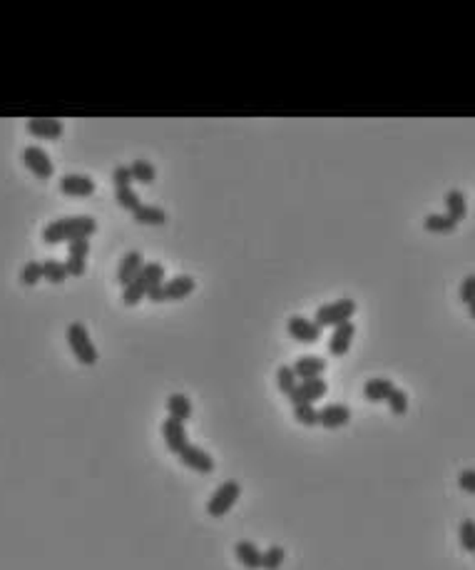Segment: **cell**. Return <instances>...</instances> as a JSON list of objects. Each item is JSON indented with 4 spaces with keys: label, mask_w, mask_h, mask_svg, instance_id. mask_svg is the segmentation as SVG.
Masks as SVG:
<instances>
[{
    "label": "cell",
    "mask_w": 475,
    "mask_h": 570,
    "mask_svg": "<svg viewBox=\"0 0 475 570\" xmlns=\"http://www.w3.org/2000/svg\"><path fill=\"white\" fill-rule=\"evenodd\" d=\"M97 230V222L90 214H75V217H62L50 222L43 230V242L45 244H60V242H73L75 237H90Z\"/></svg>",
    "instance_id": "6da1fadb"
},
{
    "label": "cell",
    "mask_w": 475,
    "mask_h": 570,
    "mask_svg": "<svg viewBox=\"0 0 475 570\" xmlns=\"http://www.w3.org/2000/svg\"><path fill=\"white\" fill-rule=\"evenodd\" d=\"M162 279H165V267L157 264V261H149V264H145V267L140 269V274H137L135 279L124 286L122 302L127 304V306H135V304H140V299L147 297L149 291L157 289V286L162 284Z\"/></svg>",
    "instance_id": "7a4b0ae2"
},
{
    "label": "cell",
    "mask_w": 475,
    "mask_h": 570,
    "mask_svg": "<svg viewBox=\"0 0 475 570\" xmlns=\"http://www.w3.org/2000/svg\"><path fill=\"white\" fill-rule=\"evenodd\" d=\"M68 344H70V349H73L75 359L80 361V364H85V366L97 364V349H95L93 339H90V334H87L85 324H80V322L70 324L68 327Z\"/></svg>",
    "instance_id": "3957f363"
},
{
    "label": "cell",
    "mask_w": 475,
    "mask_h": 570,
    "mask_svg": "<svg viewBox=\"0 0 475 570\" xmlns=\"http://www.w3.org/2000/svg\"><path fill=\"white\" fill-rule=\"evenodd\" d=\"M192 291H194V279H192L189 274H177V277H172V279L162 282L157 289H152L147 294L152 302H179V299L189 297Z\"/></svg>",
    "instance_id": "277c9868"
},
{
    "label": "cell",
    "mask_w": 475,
    "mask_h": 570,
    "mask_svg": "<svg viewBox=\"0 0 475 570\" xmlns=\"http://www.w3.org/2000/svg\"><path fill=\"white\" fill-rule=\"evenodd\" d=\"M356 314V302L353 299H339V302L326 304V306H319L316 309V327H339V324H346L351 316Z\"/></svg>",
    "instance_id": "5b68a950"
},
{
    "label": "cell",
    "mask_w": 475,
    "mask_h": 570,
    "mask_svg": "<svg viewBox=\"0 0 475 570\" xmlns=\"http://www.w3.org/2000/svg\"><path fill=\"white\" fill-rule=\"evenodd\" d=\"M239 496H241V486L236 484V481H227V484H222L212 493L209 503H207V513H209L212 518H222V515H227L229 511L234 508V503L239 501Z\"/></svg>",
    "instance_id": "8992f818"
},
{
    "label": "cell",
    "mask_w": 475,
    "mask_h": 570,
    "mask_svg": "<svg viewBox=\"0 0 475 570\" xmlns=\"http://www.w3.org/2000/svg\"><path fill=\"white\" fill-rule=\"evenodd\" d=\"M23 162L25 167L30 169L35 177H40V180H50L53 172H55V165H53L50 155L43 147H37V145H30V147L23 149Z\"/></svg>",
    "instance_id": "52a82bcc"
},
{
    "label": "cell",
    "mask_w": 475,
    "mask_h": 570,
    "mask_svg": "<svg viewBox=\"0 0 475 570\" xmlns=\"http://www.w3.org/2000/svg\"><path fill=\"white\" fill-rule=\"evenodd\" d=\"M326 381L324 378H306V381H301V384L297 386V389L289 394V401L294 403V406H301V403H314L316 398L326 396Z\"/></svg>",
    "instance_id": "ba28073f"
},
{
    "label": "cell",
    "mask_w": 475,
    "mask_h": 570,
    "mask_svg": "<svg viewBox=\"0 0 475 570\" xmlns=\"http://www.w3.org/2000/svg\"><path fill=\"white\" fill-rule=\"evenodd\" d=\"M60 192L73 197H90L95 192V180L80 172H68L60 177Z\"/></svg>",
    "instance_id": "9c48e42d"
},
{
    "label": "cell",
    "mask_w": 475,
    "mask_h": 570,
    "mask_svg": "<svg viewBox=\"0 0 475 570\" xmlns=\"http://www.w3.org/2000/svg\"><path fill=\"white\" fill-rule=\"evenodd\" d=\"M162 436H165V443L167 448L172 453H182L187 446H189V439H187V428L182 421H177V419H167L165 423H162Z\"/></svg>",
    "instance_id": "30bf717a"
},
{
    "label": "cell",
    "mask_w": 475,
    "mask_h": 570,
    "mask_svg": "<svg viewBox=\"0 0 475 570\" xmlns=\"http://www.w3.org/2000/svg\"><path fill=\"white\" fill-rule=\"evenodd\" d=\"M179 461H182L187 468H192V471H199V473L214 471V459H212L207 451H202L199 446H192V443L179 453Z\"/></svg>",
    "instance_id": "8fae6325"
},
{
    "label": "cell",
    "mask_w": 475,
    "mask_h": 570,
    "mask_svg": "<svg viewBox=\"0 0 475 570\" xmlns=\"http://www.w3.org/2000/svg\"><path fill=\"white\" fill-rule=\"evenodd\" d=\"M289 334L301 344H314V341L321 339V327H316V322H309L304 316H291Z\"/></svg>",
    "instance_id": "7c38bea8"
},
{
    "label": "cell",
    "mask_w": 475,
    "mask_h": 570,
    "mask_svg": "<svg viewBox=\"0 0 475 570\" xmlns=\"http://www.w3.org/2000/svg\"><path fill=\"white\" fill-rule=\"evenodd\" d=\"M353 334H356V327H353L351 322L339 324V327L333 329L331 339H328V351H331V356H344V353L351 349Z\"/></svg>",
    "instance_id": "4fadbf2b"
},
{
    "label": "cell",
    "mask_w": 475,
    "mask_h": 570,
    "mask_svg": "<svg viewBox=\"0 0 475 570\" xmlns=\"http://www.w3.org/2000/svg\"><path fill=\"white\" fill-rule=\"evenodd\" d=\"M351 421V411L344 403H328L319 411V423L324 428H339Z\"/></svg>",
    "instance_id": "5bb4252c"
},
{
    "label": "cell",
    "mask_w": 475,
    "mask_h": 570,
    "mask_svg": "<svg viewBox=\"0 0 475 570\" xmlns=\"http://www.w3.org/2000/svg\"><path fill=\"white\" fill-rule=\"evenodd\" d=\"M145 267V257L142 252H137V249H132V252H127V255L120 259V269H118V282L120 284H130L132 279H135L137 274H140V269Z\"/></svg>",
    "instance_id": "9a60e30c"
},
{
    "label": "cell",
    "mask_w": 475,
    "mask_h": 570,
    "mask_svg": "<svg viewBox=\"0 0 475 570\" xmlns=\"http://www.w3.org/2000/svg\"><path fill=\"white\" fill-rule=\"evenodd\" d=\"M25 127H28L30 135L45 137V140H55V137H60L62 130H65V125L55 118H32V120H28Z\"/></svg>",
    "instance_id": "2e32d148"
},
{
    "label": "cell",
    "mask_w": 475,
    "mask_h": 570,
    "mask_svg": "<svg viewBox=\"0 0 475 570\" xmlns=\"http://www.w3.org/2000/svg\"><path fill=\"white\" fill-rule=\"evenodd\" d=\"M326 369V361L321 359V356H301V359L294 364V374H297V378H319L321 371Z\"/></svg>",
    "instance_id": "e0dca14e"
},
{
    "label": "cell",
    "mask_w": 475,
    "mask_h": 570,
    "mask_svg": "<svg viewBox=\"0 0 475 570\" xmlns=\"http://www.w3.org/2000/svg\"><path fill=\"white\" fill-rule=\"evenodd\" d=\"M234 553H236V558H239V563L244 565V568H249V570H259L261 568V551L254 546L252 540H239V543L234 546Z\"/></svg>",
    "instance_id": "ac0fdd59"
},
{
    "label": "cell",
    "mask_w": 475,
    "mask_h": 570,
    "mask_svg": "<svg viewBox=\"0 0 475 570\" xmlns=\"http://www.w3.org/2000/svg\"><path fill=\"white\" fill-rule=\"evenodd\" d=\"M393 381L391 378H369L364 386V396L369 398V401H389L391 391H393Z\"/></svg>",
    "instance_id": "d6986e66"
},
{
    "label": "cell",
    "mask_w": 475,
    "mask_h": 570,
    "mask_svg": "<svg viewBox=\"0 0 475 570\" xmlns=\"http://www.w3.org/2000/svg\"><path fill=\"white\" fill-rule=\"evenodd\" d=\"M167 411H169V419H177V421L185 423L192 416V403L185 394H172L167 398Z\"/></svg>",
    "instance_id": "ffe728a7"
},
{
    "label": "cell",
    "mask_w": 475,
    "mask_h": 570,
    "mask_svg": "<svg viewBox=\"0 0 475 570\" xmlns=\"http://www.w3.org/2000/svg\"><path fill=\"white\" fill-rule=\"evenodd\" d=\"M445 214L448 217H453L456 222H460V219L465 217V212H468V205H465V194L460 192V190H451V192L445 194Z\"/></svg>",
    "instance_id": "44dd1931"
},
{
    "label": "cell",
    "mask_w": 475,
    "mask_h": 570,
    "mask_svg": "<svg viewBox=\"0 0 475 570\" xmlns=\"http://www.w3.org/2000/svg\"><path fill=\"white\" fill-rule=\"evenodd\" d=\"M137 224H165L167 222V212L160 210V207L152 205H140L135 212H132Z\"/></svg>",
    "instance_id": "7402d4cb"
},
{
    "label": "cell",
    "mask_w": 475,
    "mask_h": 570,
    "mask_svg": "<svg viewBox=\"0 0 475 570\" xmlns=\"http://www.w3.org/2000/svg\"><path fill=\"white\" fill-rule=\"evenodd\" d=\"M68 277L70 274H68V267H65V261H57V259L43 261V279L53 282V284H62Z\"/></svg>",
    "instance_id": "603a6c76"
},
{
    "label": "cell",
    "mask_w": 475,
    "mask_h": 570,
    "mask_svg": "<svg viewBox=\"0 0 475 570\" xmlns=\"http://www.w3.org/2000/svg\"><path fill=\"white\" fill-rule=\"evenodd\" d=\"M130 172H132V180L142 182V185H152V182H155V177H157L155 167H152L147 160H135L130 165Z\"/></svg>",
    "instance_id": "cb8c5ba5"
},
{
    "label": "cell",
    "mask_w": 475,
    "mask_h": 570,
    "mask_svg": "<svg viewBox=\"0 0 475 570\" xmlns=\"http://www.w3.org/2000/svg\"><path fill=\"white\" fill-rule=\"evenodd\" d=\"M423 227L428 232H453L458 227V222L453 217H448V214H428L423 219Z\"/></svg>",
    "instance_id": "d4e9b609"
},
{
    "label": "cell",
    "mask_w": 475,
    "mask_h": 570,
    "mask_svg": "<svg viewBox=\"0 0 475 570\" xmlns=\"http://www.w3.org/2000/svg\"><path fill=\"white\" fill-rule=\"evenodd\" d=\"M277 384H279V391H284L286 396H289L291 391L299 386V378L297 374H294V366H279L277 371Z\"/></svg>",
    "instance_id": "484cf974"
},
{
    "label": "cell",
    "mask_w": 475,
    "mask_h": 570,
    "mask_svg": "<svg viewBox=\"0 0 475 570\" xmlns=\"http://www.w3.org/2000/svg\"><path fill=\"white\" fill-rule=\"evenodd\" d=\"M294 419L304 426H316L319 423V411L314 409V403H301V406H294Z\"/></svg>",
    "instance_id": "4316f807"
},
{
    "label": "cell",
    "mask_w": 475,
    "mask_h": 570,
    "mask_svg": "<svg viewBox=\"0 0 475 570\" xmlns=\"http://www.w3.org/2000/svg\"><path fill=\"white\" fill-rule=\"evenodd\" d=\"M281 563H284V548L272 546L261 553V568L264 570H279Z\"/></svg>",
    "instance_id": "83f0119b"
},
{
    "label": "cell",
    "mask_w": 475,
    "mask_h": 570,
    "mask_svg": "<svg viewBox=\"0 0 475 570\" xmlns=\"http://www.w3.org/2000/svg\"><path fill=\"white\" fill-rule=\"evenodd\" d=\"M458 535H460V546H463V551L475 553V521L465 518V521L460 523V528H458Z\"/></svg>",
    "instance_id": "f1b7e54d"
},
{
    "label": "cell",
    "mask_w": 475,
    "mask_h": 570,
    "mask_svg": "<svg viewBox=\"0 0 475 570\" xmlns=\"http://www.w3.org/2000/svg\"><path fill=\"white\" fill-rule=\"evenodd\" d=\"M115 199H118V205L122 207V210L135 212L137 207H140V197L135 194V190H132V187H122V190H115Z\"/></svg>",
    "instance_id": "f546056e"
},
{
    "label": "cell",
    "mask_w": 475,
    "mask_h": 570,
    "mask_svg": "<svg viewBox=\"0 0 475 570\" xmlns=\"http://www.w3.org/2000/svg\"><path fill=\"white\" fill-rule=\"evenodd\" d=\"M40 279H43V264H40V261H28V264L23 267V272H20V282L32 286Z\"/></svg>",
    "instance_id": "4dcf8cb0"
},
{
    "label": "cell",
    "mask_w": 475,
    "mask_h": 570,
    "mask_svg": "<svg viewBox=\"0 0 475 570\" xmlns=\"http://www.w3.org/2000/svg\"><path fill=\"white\" fill-rule=\"evenodd\" d=\"M87 252H90V237H75L73 242H68V257L87 259Z\"/></svg>",
    "instance_id": "1f68e13d"
},
{
    "label": "cell",
    "mask_w": 475,
    "mask_h": 570,
    "mask_svg": "<svg viewBox=\"0 0 475 570\" xmlns=\"http://www.w3.org/2000/svg\"><path fill=\"white\" fill-rule=\"evenodd\" d=\"M389 406L395 416H403L408 411V394L403 389H393L389 396Z\"/></svg>",
    "instance_id": "d6a6232c"
},
{
    "label": "cell",
    "mask_w": 475,
    "mask_h": 570,
    "mask_svg": "<svg viewBox=\"0 0 475 570\" xmlns=\"http://www.w3.org/2000/svg\"><path fill=\"white\" fill-rule=\"evenodd\" d=\"M112 182H115V190H122V187H130L132 182V172L130 167H124V165H118V167L112 169Z\"/></svg>",
    "instance_id": "836d02e7"
},
{
    "label": "cell",
    "mask_w": 475,
    "mask_h": 570,
    "mask_svg": "<svg viewBox=\"0 0 475 570\" xmlns=\"http://www.w3.org/2000/svg\"><path fill=\"white\" fill-rule=\"evenodd\" d=\"M460 302L465 304L475 302V274H468V277L460 282Z\"/></svg>",
    "instance_id": "e575fe53"
},
{
    "label": "cell",
    "mask_w": 475,
    "mask_h": 570,
    "mask_svg": "<svg viewBox=\"0 0 475 570\" xmlns=\"http://www.w3.org/2000/svg\"><path fill=\"white\" fill-rule=\"evenodd\" d=\"M458 486H460L465 493H475V471L473 468L460 471V476H458Z\"/></svg>",
    "instance_id": "d590c367"
},
{
    "label": "cell",
    "mask_w": 475,
    "mask_h": 570,
    "mask_svg": "<svg viewBox=\"0 0 475 570\" xmlns=\"http://www.w3.org/2000/svg\"><path fill=\"white\" fill-rule=\"evenodd\" d=\"M468 311H470V316L475 319V302L473 304H468Z\"/></svg>",
    "instance_id": "8d00e7d4"
}]
</instances>
